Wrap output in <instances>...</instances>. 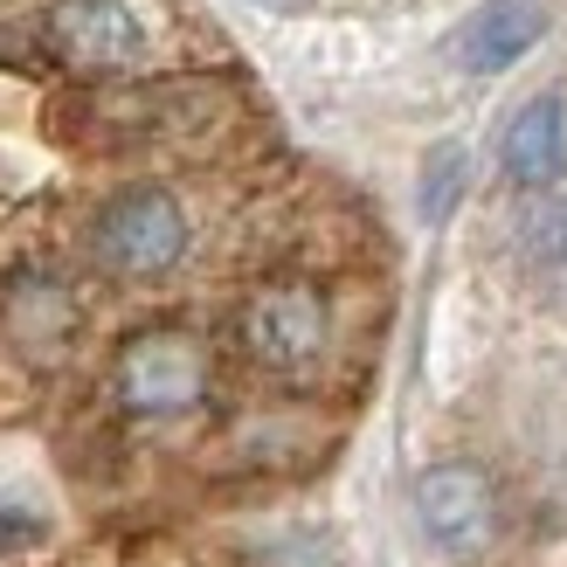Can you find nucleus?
Listing matches in <instances>:
<instances>
[{"mask_svg":"<svg viewBox=\"0 0 567 567\" xmlns=\"http://www.w3.org/2000/svg\"><path fill=\"white\" fill-rule=\"evenodd\" d=\"M35 55L63 76L83 83H118V76H159L181 49V21L166 0H42Z\"/></svg>","mask_w":567,"mask_h":567,"instance_id":"1","label":"nucleus"},{"mask_svg":"<svg viewBox=\"0 0 567 567\" xmlns=\"http://www.w3.org/2000/svg\"><path fill=\"white\" fill-rule=\"evenodd\" d=\"M194 257V215L166 181H125L83 221V264L111 284H159Z\"/></svg>","mask_w":567,"mask_h":567,"instance_id":"4","label":"nucleus"},{"mask_svg":"<svg viewBox=\"0 0 567 567\" xmlns=\"http://www.w3.org/2000/svg\"><path fill=\"white\" fill-rule=\"evenodd\" d=\"M221 118H229V97L202 76H118L83 104V125L97 132V146H118V153L194 146Z\"/></svg>","mask_w":567,"mask_h":567,"instance_id":"5","label":"nucleus"},{"mask_svg":"<svg viewBox=\"0 0 567 567\" xmlns=\"http://www.w3.org/2000/svg\"><path fill=\"white\" fill-rule=\"evenodd\" d=\"M464 181H471V159H464V146H436L430 159H422V215H430V221H443L450 208H457Z\"/></svg>","mask_w":567,"mask_h":567,"instance_id":"12","label":"nucleus"},{"mask_svg":"<svg viewBox=\"0 0 567 567\" xmlns=\"http://www.w3.org/2000/svg\"><path fill=\"white\" fill-rule=\"evenodd\" d=\"M42 540V519H28L14 513V505H0V554H21V547H35Z\"/></svg>","mask_w":567,"mask_h":567,"instance_id":"13","label":"nucleus"},{"mask_svg":"<svg viewBox=\"0 0 567 567\" xmlns=\"http://www.w3.org/2000/svg\"><path fill=\"white\" fill-rule=\"evenodd\" d=\"M111 409L138 430H181L215 402V353L194 326H138L111 353Z\"/></svg>","mask_w":567,"mask_h":567,"instance_id":"3","label":"nucleus"},{"mask_svg":"<svg viewBox=\"0 0 567 567\" xmlns=\"http://www.w3.org/2000/svg\"><path fill=\"white\" fill-rule=\"evenodd\" d=\"M513 243H519V257L533 270L567 277V194H533L519 208V221H513Z\"/></svg>","mask_w":567,"mask_h":567,"instance_id":"11","label":"nucleus"},{"mask_svg":"<svg viewBox=\"0 0 567 567\" xmlns=\"http://www.w3.org/2000/svg\"><path fill=\"white\" fill-rule=\"evenodd\" d=\"M415 526L430 533V547L450 554V560L492 554L498 547V526H505V505H498L492 471H477L464 457L430 464V471L415 477Z\"/></svg>","mask_w":567,"mask_h":567,"instance_id":"6","label":"nucleus"},{"mask_svg":"<svg viewBox=\"0 0 567 567\" xmlns=\"http://www.w3.org/2000/svg\"><path fill=\"white\" fill-rule=\"evenodd\" d=\"M236 353L257 381L284 388V394H305L332 374L339 360V305L319 277L305 270H277L257 277L236 305Z\"/></svg>","mask_w":567,"mask_h":567,"instance_id":"2","label":"nucleus"},{"mask_svg":"<svg viewBox=\"0 0 567 567\" xmlns=\"http://www.w3.org/2000/svg\"><path fill=\"white\" fill-rule=\"evenodd\" d=\"M498 166H505V181L526 187V194H547L567 174V111H560V97H533V104L513 111V125L498 138Z\"/></svg>","mask_w":567,"mask_h":567,"instance_id":"8","label":"nucleus"},{"mask_svg":"<svg viewBox=\"0 0 567 567\" xmlns=\"http://www.w3.org/2000/svg\"><path fill=\"white\" fill-rule=\"evenodd\" d=\"M229 450L243 471H291L305 464L311 450H319V436H311V415L277 402V409H249L236 430H229Z\"/></svg>","mask_w":567,"mask_h":567,"instance_id":"10","label":"nucleus"},{"mask_svg":"<svg viewBox=\"0 0 567 567\" xmlns=\"http://www.w3.org/2000/svg\"><path fill=\"white\" fill-rule=\"evenodd\" d=\"M0 332L35 367H55L83 339V298L63 270H14L0 284Z\"/></svg>","mask_w":567,"mask_h":567,"instance_id":"7","label":"nucleus"},{"mask_svg":"<svg viewBox=\"0 0 567 567\" xmlns=\"http://www.w3.org/2000/svg\"><path fill=\"white\" fill-rule=\"evenodd\" d=\"M533 42H540V8L533 0H485L457 35V63L492 76V70H513Z\"/></svg>","mask_w":567,"mask_h":567,"instance_id":"9","label":"nucleus"},{"mask_svg":"<svg viewBox=\"0 0 567 567\" xmlns=\"http://www.w3.org/2000/svg\"><path fill=\"white\" fill-rule=\"evenodd\" d=\"M270 8H291V0H270Z\"/></svg>","mask_w":567,"mask_h":567,"instance_id":"14","label":"nucleus"}]
</instances>
